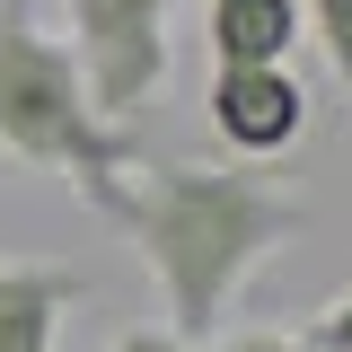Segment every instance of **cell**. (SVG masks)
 <instances>
[{
    "instance_id": "obj_1",
    "label": "cell",
    "mask_w": 352,
    "mask_h": 352,
    "mask_svg": "<svg viewBox=\"0 0 352 352\" xmlns=\"http://www.w3.org/2000/svg\"><path fill=\"white\" fill-rule=\"evenodd\" d=\"M115 220L132 229V247H141L159 300H168V335L203 344L238 308V291L308 229V203L264 185V176H247V168L159 159V168H132Z\"/></svg>"
},
{
    "instance_id": "obj_2",
    "label": "cell",
    "mask_w": 352,
    "mask_h": 352,
    "mask_svg": "<svg viewBox=\"0 0 352 352\" xmlns=\"http://www.w3.org/2000/svg\"><path fill=\"white\" fill-rule=\"evenodd\" d=\"M0 150L27 159V168L62 176L88 212H124V185L141 168L132 132L115 115H97L71 44L44 36L27 18V0H0Z\"/></svg>"
},
{
    "instance_id": "obj_3",
    "label": "cell",
    "mask_w": 352,
    "mask_h": 352,
    "mask_svg": "<svg viewBox=\"0 0 352 352\" xmlns=\"http://www.w3.org/2000/svg\"><path fill=\"white\" fill-rule=\"evenodd\" d=\"M168 9L176 0H62L71 18V62H80L97 115L124 124L168 88Z\"/></svg>"
},
{
    "instance_id": "obj_4",
    "label": "cell",
    "mask_w": 352,
    "mask_h": 352,
    "mask_svg": "<svg viewBox=\"0 0 352 352\" xmlns=\"http://www.w3.org/2000/svg\"><path fill=\"white\" fill-rule=\"evenodd\" d=\"M203 115H212V141L229 159H282V150H300L308 132V88L291 62H220L212 88H203Z\"/></svg>"
},
{
    "instance_id": "obj_5",
    "label": "cell",
    "mask_w": 352,
    "mask_h": 352,
    "mask_svg": "<svg viewBox=\"0 0 352 352\" xmlns=\"http://www.w3.org/2000/svg\"><path fill=\"white\" fill-rule=\"evenodd\" d=\"M88 300V282L71 264H27L0 256V352H53L62 344V317Z\"/></svg>"
},
{
    "instance_id": "obj_6",
    "label": "cell",
    "mask_w": 352,
    "mask_h": 352,
    "mask_svg": "<svg viewBox=\"0 0 352 352\" xmlns=\"http://www.w3.org/2000/svg\"><path fill=\"white\" fill-rule=\"evenodd\" d=\"M203 44L220 62H291L300 44V0H203Z\"/></svg>"
},
{
    "instance_id": "obj_7",
    "label": "cell",
    "mask_w": 352,
    "mask_h": 352,
    "mask_svg": "<svg viewBox=\"0 0 352 352\" xmlns=\"http://www.w3.org/2000/svg\"><path fill=\"white\" fill-rule=\"evenodd\" d=\"M300 27L317 36V53H326V71L352 88V0H300Z\"/></svg>"
},
{
    "instance_id": "obj_8",
    "label": "cell",
    "mask_w": 352,
    "mask_h": 352,
    "mask_svg": "<svg viewBox=\"0 0 352 352\" xmlns=\"http://www.w3.org/2000/svg\"><path fill=\"white\" fill-rule=\"evenodd\" d=\"M308 344L317 352H352V291H335V300L308 317Z\"/></svg>"
},
{
    "instance_id": "obj_9",
    "label": "cell",
    "mask_w": 352,
    "mask_h": 352,
    "mask_svg": "<svg viewBox=\"0 0 352 352\" xmlns=\"http://www.w3.org/2000/svg\"><path fill=\"white\" fill-rule=\"evenodd\" d=\"M220 352H317V344H308V326H256V335H229Z\"/></svg>"
},
{
    "instance_id": "obj_10",
    "label": "cell",
    "mask_w": 352,
    "mask_h": 352,
    "mask_svg": "<svg viewBox=\"0 0 352 352\" xmlns=\"http://www.w3.org/2000/svg\"><path fill=\"white\" fill-rule=\"evenodd\" d=\"M106 352H194V344H185V335H168V326H124Z\"/></svg>"
}]
</instances>
